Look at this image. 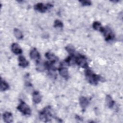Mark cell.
Wrapping results in <instances>:
<instances>
[{"label": "cell", "instance_id": "obj_3", "mask_svg": "<svg viewBox=\"0 0 123 123\" xmlns=\"http://www.w3.org/2000/svg\"><path fill=\"white\" fill-rule=\"evenodd\" d=\"M18 110L25 115H30L31 113V109L28 105L23 101H21L17 106Z\"/></svg>", "mask_w": 123, "mask_h": 123}, {"label": "cell", "instance_id": "obj_9", "mask_svg": "<svg viewBox=\"0 0 123 123\" xmlns=\"http://www.w3.org/2000/svg\"><path fill=\"white\" fill-rule=\"evenodd\" d=\"M59 73L60 75L63 78L67 79L69 78V72L68 69L64 67H62L59 68Z\"/></svg>", "mask_w": 123, "mask_h": 123}, {"label": "cell", "instance_id": "obj_8", "mask_svg": "<svg viewBox=\"0 0 123 123\" xmlns=\"http://www.w3.org/2000/svg\"><path fill=\"white\" fill-rule=\"evenodd\" d=\"M11 50L15 54H21L22 53V50L20 46L16 43H13L11 46Z\"/></svg>", "mask_w": 123, "mask_h": 123}, {"label": "cell", "instance_id": "obj_11", "mask_svg": "<svg viewBox=\"0 0 123 123\" xmlns=\"http://www.w3.org/2000/svg\"><path fill=\"white\" fill-rule=\"evenodd\" d=\"M3 119L6 123H12L13 122V117L12 113L10 112H6L3 113Z\"/></svg>", "mask_w": 123, "mask_h": 123}, {"label": "cell", "instance_id": "obj_12", "mask_svg": "<svg viewBox=\"0 0 123 123\" xmlns=\"http://www.w3.org/2000/svg\"><path fill=\"white\" fill-rule=\"evenodd\" d=\"M47 68V63L42 62L40 61H37L36 64V69L39 72H43Z\"/></svg>", "mask_w": 123, "mask_h": 123}, {"label": "cell", "instance_id": "obj_17", "mask_svg": "<svg viewBox=\"0 0 123 123\" xmlns=\"http://www.w3.org/2000/svg\"><path fill=\"white\" fill-rule=\"evenodd\" d=\"M92 27L94 29L100 31L101 32H102L103 29V27L102 26L100 23L98 21H95L93 23Z\"/></svg>", "mask_w": 123, "mask_h": 123}, {"label": "cell", "instance_id": "obj_16", "mask_svg": "<svg viewBox=\"0 0 123 123\" xmlns=\"http://www.w3.org/2000/svg\"><path fill=\"white\" fill-rule=\"evenodd\" d=\"M106 104H107V106L110 108H112V107L114 105V101L113 100L111 97L109 95H108L106 96Z\"/></svg>", "mask_w": 123, "mask_h": 123}, {"label": "cell", "instance_id": "obj_1", "mask_svg": "<svg viewBox=\"0 0 123 123\" xmlns=\"http://www.w3.org/2000/svg\"><path fill=\"white\" fill-rule=\"evenodd\" d=\"M85 76L88 82L91 85H97L100 80V76L94 74L91 70L86 69L85 71Z\"/></svg>", "mask_w": 123, "mask_h": 123}, {"label": "cell", "instance_id": "obj_7", "mask_svg": "<svg viewBox=\"0 0 123 123\" xmlns=\"http://www.w3.org/2000/svg\"><path fill=\"white\" fill-rule=\"evenodd\" d=\"M30 57L31 59L36 61H39L40 58L39 53L36 48H34L31 50L30 52Z\"/></svg>", "mask_w": 123, "mask_h": 123}, {"label": "cell", "instance_id": "obj_13", "mask_svg": "<svg viewBox=\"0 0 123 123\" xmlns=\"http://www.w3.org/2000/svg\"><path fill=\"white\" fill-rule=\"evenodd\" d=\"M79 103L81 108L83 109H85L88 105L89 101L86 98L81 97L79 98Z\"/></svg>", "mask_w": 123, "mask_h": 123}, {"label": "cell", "instance_id": "obj_21", "mask_svg": "<svg viewBox=\"0 0 123 123\" xmlns=\"http://www.w3.org/2000/svg\"><path fill=\"white\" fill-rule=\"evenodd\" d=\"M54 26L56 28H62L63 27V24L61 21L59 20H56L54 21Z\"/></svg>", "mask_w": 123, "mask_h": 123}, {"label": "cell", "instance_id": "obj_4", "mask_svg": "<svg viewBox=\"0 0 123 123\" xmlns=\"http://www.w3.org/2000/svg\"><path fill=\"white\" fill-rule=\"evenodd\" d=\"M75 63L78 66L84 68H86L88 67L86 58L82 55H79L75 57Z\"/></svg>", "mask_w": 123, "mask_h": 123}, {"label": "cell", "instance_id": "obj_14", "mask_svg": "<svg viewBox=\"0 0 123 123\" xmlns=\"http://www.w3.org/2000/svg\"><path fill=\"white\" fill-rule=\"evenodd\" d=\"M33 101L35 103L37 104L41 101V96L38 91H34L33 94Z\"/></svg>", "mask_w": 123, "mask_h": 123}, {"label": "cell", "instance_id": "obj_10", "mask_svg": "<svg viewBox=\"0 0 123 123\" xmlns=\"http://www.w3.org/2000/svg\"><path fill=\"white\" fill-rule=\"evenodd\" d=\"M19 65L23 68H25L29 65V62L26 60L25 57L22 55H20L18 57Z\"/></svg>", "mask_w": 123, "mask_h": 123}, {"label": "cell", "instance_id": "obj_5", "mask_svg": "<svg viewBox=\"0 0 123 123\" xmlns=\"http://www.w3.org/2000/svg\"><path fill=\"white\" fill-rule=\"evenodd\" d=\"M102 33L103 34L105 39L106 41H110L112 40L114 38V35L112 30L109 27H103Z\"/></svg>", "mask_w": 123, "mask_h": 123}, {"label": "cell", "instance_id": "obj_20", "mask_svg": "<svg viewBox=\"0 0 123 123\" xmlns=\"http://www.w3.org/2000/svg\"><path fill=\"white\" fill-rule=\"evenodd\" d=\"M65 49H66V51L71 55H73L74 52H75V49H74V46H73L72 45H71V44H69V45H67L65 47Z\"/></svg>", "mask_w": 123, "mask_h": 123}, {"label": "cell", "instance_id": "obj_22", "mask_svg": "<svg viewBox=\"0 0 123 123\" xmlns=\"http://www.w3.org/2000/svg\"><path fill=\"white\" fill-rule=\"evenodd\" d=\"M82 6H89L91 4V2L89 0H81L79 1Z\"/></svg>", "mask_w": 123, "mask_h": 123}, {"label": "cell", "instance_id": "obj_19", "mask_svg": "<svg viewBox=\"0 0 123 123\" xmlns=\"http://www.w3.org/2000/svg\"><path fill=\"white\" fill-rule=\"evenodd\" d=\"M9 88V86L8 84L4 80L1 79L0 81V91H4L8 90Z\"/></svg>", "mask_w": 123, "mask_h": 123}, {"label": "cell", "instance_id": "obj_18", "mask_svg": "<svg viewBox=\"0 0 123 123\" xmlns=\"http://www.w3.org/2000/svg\"><path fill=\"white\" fill-rule=\"evenodd\" d=\"M13 34L15 37L18 39H21L23 37V35L20 30L18 28H14L13 30Z\"/></svg>", "mask_w": 123, "mask_h": 123}, {"label": "cell", "instance_id": "obj_2", "mask_svg": "<svg viewBox=\"0 0 123 123\" xmlns=\"http://www.w3.org/2000/svg\"><path fill=\"white\" fill-rule=\"evenodd\" d=\"M52 117V113L51 112V110L50 107H45L43 110L40 113L39 118L43 122H48L51 119Z\"/></svg>", "mask_w": 123, "mask_h": 123}, {"label": "cell", "instance_id": "obj_6", "mask_svg": "<svg viewBox=\"0 0 123 123\" xmlns=\"http://www.w3.org/2000/svg\"><path fill=\"white\" fill-rule=\"evenodd\" d=\"M52 6L51 4L44 5L42 3H38L34 5V9L41 12H45L48 8H50Z\"/></svg>", "mask_w": 123, "mask_h": 123}, {"label": "cell", "instance_id": "obj_15", "mask_svg": "<svg viewBox=\"0 0 123 123\" xmlns=\"http://www.w3.org/2000/svg\"><path fill=\"white\" fill-rule=\"evenodd\" d=\"M45 56L52 64H53L58 60L57 58L53 53H51L50 52L46 53Z\"/></svg>", "mask_w": 123, "mask_h": 123}]
</instances>
